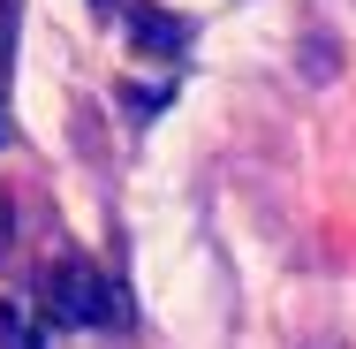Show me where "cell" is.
Masks as SVG:
<instances>
[{
    "label": "cell",
    "instance_id": "cell-1",
    "mask_svg": "<svg viewBox=\"0 0 356 349\" xmlns=\"http://www.w3.org/2000/svg\"><path fill=\"white\" fill-rule=\"evenodd\" d=\"M46 304H54L61 327H122V319H129V296L99 274L83 251H69V258L46 266Z\"/></svg>",
    "mask_w": 356,
    "mask_h": 349
},
{
    "label": "cell",
    "instance_id": "cell-2",
    "mask_svg": "<svg viewBox=\"0 0 356 349\" xmlns=\"http://www.w3.org/2000/svg\"><path fill=\"white\" fill-rule=\"evenodd\" d=\"M129 38H137L152 61L190 54V23H175V15H159V8H144V0H129Z\"/></svg>",
    "mask_w": 356,
    "mask_h": 349
},
{
    "label": "cell",
    "instance_id": "cell-3",
    "mask_svg": "<svg viewBox=\"0 0 356 349\" xmlns=\"http://www.w3.org/2000/svg\"><path fill=\"white\" fill-rule=\"evenodd\" d=\"M0 349H46V342H38V327H31V311H23V304H0Z\"/></svg>",
    "mask_w": 356,
    "mask_h": 349
},
{
    "label": "cell",
    "instance_id": "cell-4",
    "mask_svg": "<svg viewBox=\"0 0 356 349\" xmlns=\"http://www.w3.org/2000/svg\"><path fill=\"white\" fill-rule=\"evenodd\" d=\"M0 46H8V0H0Z\"/></svg>",
    "mask_w": 356,
    "mask_h": 349
},
{
    "label": "cell",
    "instance_id": "cell-5",
    "mask_svg": "<svg viewBox=\"0 0 356 349\" xmlns=\"http://www.w3.org/2000/svg\"><path fill=\"white\" fill-rule=\"evenodd\" d=\"M91 8H99V15H106V8H114V0H91Z\"/></svg>",
    "mask_w": 356,
    "mask_h": 349
},
{
    "label": "cell",
    "instance_id": "cell-6",
    "mask_svg": "<svg viewBox=\"0 0 356 349\" xmlns=\"http://www.w3.org/2000/svg\"><path fill=\"white\" fill-rule=\"evenodd\" d=\"M0 137H8V130H0Z\"/></svg>",
    "mask_w": 356,
    "mask_h": 349
}]
</instances>
